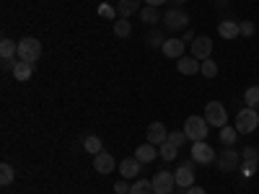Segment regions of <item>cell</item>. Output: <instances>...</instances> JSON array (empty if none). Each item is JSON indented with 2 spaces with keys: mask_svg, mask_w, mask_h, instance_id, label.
I'll list each match as a JSON object with an SVG mask.
<instances>
[{
  "mask_svg": "<svg viewBox=\"0 0 259 194\" xmlns=\"http://www.w3.org/2000/svg\"><path fill=\"white\" fill-rule=\"evenodd\" d=\"M207 129H210L207 119H202V117H197V114L187 117V122H184V135H187V140H194V142L205 140V137H207Z\"/></svg>",
  "mask_w": 259,
  "mask_h": 194,
  "instance_id": "6da1fadb",
  "label": "cell"
},
{
  "mask_svg": "<svg viewBox=\"0 0 259 194\" xmlns=\"http://www.w3.org/2000/svg\"><path fill=\"white\" fill-rule=\"evenodd\" d=\"M41 57V41L34 39V36H26V39H21L18 41V60H24V62H36Z\"/></svg>",
  "mask_w": 259,
  "mask_h": 194,
  "instance_id": "7a4b0ae2",
  "label": "cell"
},
{
  "mask_svg": "<svg viewBox=\"0 0 259 194\" xmlns=\"http://www.w3.org/2000/svg\"><path fill=\"white\" fill-rule=\"evenodd\" d=\"M259 127V114L256 109H241L239 114H236V129H239V135H251L254 129Z\"/></svg>",
  "mask_w": 259,
  "mask_h": 194,
  "instance_id": "3957f363",
  "label": "cell"
},
{
  "mask_svg": "<svg viewBox=\"0 0 259 194\" xmlns=\"http://www.w3.org/2000/svg\"><path fill=\"white\" fill-rule=\"evenodd\" d=\"M205 119H207L210 127H226V122H228L226 106H223L221 101H210V104L205 106Z\"/></svg>",
  "mask_w": 259,
  "mask_h": 194,
  "instance_id": "277c9868",
  "label": "cell"
},
{
  "mask_svg": "<svg viewBox=\"0 0 259 194\" xmlns=\"http://www.w3.org/2000/svg\"><path fill=\"white\" fill-rule=\"evenodd\" d=\"M163 26H166L168 31H182V29L189 26V16H187L182 8H171V11L163 16Z\"/></svg>",
  "mask_w": 259,
  "mask_h": 194,
  "instance_id": "5b68a950",
  "label": "cell"
},
{
  "mask_svg": "<svg viewBox=\"0 0 259 194\" xmlns=\"http://www.w3.org/2000/svg\"><path fill=\"white\" fill-rule=\"evenodd\" d=\"M192 161L194 163H200V166H210L212 161H215V150L207 145V142H194L192 145Z\"/></svg>",
  "mask_w": 259,
  "mask_h": 194,
  "instance_id": "8992f818",
  "label": "cell"
},
{
  "mask_svg": "<svg viewBox=\"0 0 259 194\" xmlns=\"http://www.w3.org/2000/svg\"><path fill=\"white\" fill-rule=\"evenodd\" d=\"M177 186V179L174 174H168V171H158L153 176V194H171Z\"/></svg>",
  "mask_w": 259,
  "mask_h": 194,
  "instance_id": "52a82bcc",
  "label": "cell"
},
{
  "mask_svg": "<svg viewBox=\"0 0 259 194\" xmlns=\"http://www.w3.org/2000/svg\"><path fill=\"white\" fill-rule=\"evenodd\" d=\"M239 161H241V156L236 153L233 148H226L223 153L218 156V161H215V163H218L221 171H226V174H228V171H236V168H239Z\"/></svg>",
  "mask_w": 259,
  "mask_h": 194,
  "instance_id": "ba28073f",
  "label": "cell"
},
{
  "mask_svg": "<svg viewBox=\"0 0 259 194\" xmlns=\"http://www.w3.org/2000/svg\"><path fill=\"white\" fill-rule=\"evenodd\" d=\"M210 55H212V39L210 36H197L192 41V57L210 60Z\"/></svg>",
  "mask_w": 259,
  "mask_h": 194,
  "instance_id": "9c48e42d",
  "label": "cell"
},
{
  "mask_svg": "<svg viewBox=\"0 0 259 194\" xmlns=\"http://www.w3.org/2000/svg\"><path fill=\"white\" fill-rule=\"evenodd\" d=\"M161 52H163V57L182 60V57H184V39H179V36L166 39V41H163V47H161Z\"/></svg>",
  "mask_w": 259,
  "mask_h": 194,
  "instance_id": "30bf717a",
  "label": "cell"
},
{
  "mask_svg": "<svg viewBox=\"0 0 259 194\" xmlns=\"http://www.w3.org/2000/svg\"><path fill=\"white\" fill-rule=\"evenodd\" d=\"M166 140H168L166 127H163L161 122H150V124H148V142H150V145H156V148H161Z\"/></svg>",
  "mask_w": 259,
  "mask_h": 194,
  "instance_id": "8fae6325",
  "label": "cell"
},
{
  "mask_svg": "<svg viewBox=\"0 0 259 194\" xmlns=\"http://www.w3.org/2000/svg\"><path fill=\"white\" fill-rule=\"evenodd\" d=\"M94 168L99 171V174H112V171L117 168V161H114V156L112 153H96L94 156Z\"/></svg>",
  "mask_w": 259,
  "mask_h": 194,
  "instance_id": "7c38bea8",
  "label": "cell"
},
{
  "mask_svg": "<svg viewBox=\"0 0 259 194\" xmlns=\"http://www.w3.org/2000/svg\"><path fill=\"white\" fill-rule=\"evenodd\" d=\"M174 179H177V186H182V189L194 186V171H192V163H189V161H187V163H182V166L177 168Z\"/></svg>",
  "mask_w": 259,
  "mask_h": 194,
  "instance_id": "4fadbf2b",
  "label": "cell"
},
{
  "mask_svg": "<svg viewBox=\"0 0 259 194\" xmlns=\"http://www.w3.org/2000/svg\"><path fill=\"white\" fill-rule=\"evenodd\" d=\"M200 60L197 57H182V60H177V70L182 73V75H197L200 73Z\"/></svg>",
  "mask_w": 259,
  "mask_h": 194,
  "instance_id": "5bb4252c",
  "label": "cell"
},
{
  "mask_svg": "<svg viewBox=\"0 0 259 194\" xmlns=\"http://www.w3.org/2000/svg\"><path fill=\"white\" fill-rule=\"evenodd\" d=\"M135 158H138L140 163H153V161L158 158V148L150 145V142H143V145H138V150H135Z\"/></svg>",
  "mask_w": 259,
  "mask_h": 194,
  "instance_id": "9a60e30c",
  "label": "cell"
},
{
  "mask_svg": "<svg viewBox=\"0 0 259 194\" xmlns=\"http://www.w3.org/2000/svg\"><path fill=\"white\" fill-rule=\"evenodd\" d=\"M119 174H122L124 179H135V176H140V161H138L135 156L119 161Z\"/></svg>",
  "mask_w": 259,
  "mask_h": 194,
  "instance_id": "2e32d148",
  "label": "cell"
},
{
  "mask_svg": "<svg viewBox=\"0 0 259 194\" xmlns=\"http://www.w3.org/2000/svg\"><path fill=\"white\" fill-rule=\"evenodd\" d=\"M218 34L223 39H236V36H241V24H239V21H221V24H218Z\"/></svg>",
  "mask_w": 259,
  "mask_h": 194,
  "instance_id": "e0dca14e",
  "label": "cell"
},
{
  "mask_svg": "<svg viewBox=\"0 0 259 194\" xmlns=\"http://www.w3.org/2000/svg\"><path fill=\"white\" fill-rule=\"evenodd\" d=\"M244 174H254V171L259 168V153L256 148H244Z\"/></svg>",
  "mask_w": 259,
  "mask_h": 194,
  "instance_id": "ac0fdd59",
  "label": "cell"
},
{
  "mask_svg": "<svg viewBox=\"0 0 259 194\" xmlns=\"http://www.w3.org/2000/svg\"><path fill=\"white\" fill-rule=\"evenodd\" d=\"M13 78L16 80H21V83H24V80H29L31 78V73H34V65L31 62H24V60H16V65H13Z\"/></svg>",
  "mask_w": 259,
  "mask_h": 194,
  "instance_id": "d6986e66",
  "label": "cell"
},
{
  "mask_svg": "<svg viewBox=\"0 0 259 194\" xmlns=\"http://www.w3.org/2000/svg\"><path fill=\"white\" fill-rule=\"evenodd\" d=\"M16 55H18V44L13 39L3 36V41H0V57H3V60H13Z\"/></svg>",
  "mask_w": 259,
  "mask_h": 194,
  "instance_id": "ffe728a7",
  "label": "cell"
},
{
  "mask_svg": "<svg viewBox=\"0 0 259 194\" xmlns=\"http://www.w3.org/2000/svg\"><path fill=\"white\" fill-rule=\"evenodd\" d=\"M236 137H239V129H236V127H221V142L226 145V148H231L233 142H236Z\"/></svg>",
  "mask_w": 259,
  "mask_h": 194,
  "instance_id": "44dd1931",
  "label": "cell"
},
{
  "mask_svg": "<svg viewBox=\"0 0 259 194\" xmlns=\"http://www.w3.org/2000/svg\"><path fill=\"white\" fill-rule=\"evenodd\" d=\"M135 11H140V0H119V16L122 18L133 16Z\"/></svg>",
  "mask_w": 259,
  "mask_h": 194,
  "instance_id": "7402d4cb",
  "label": "cell"
},
{
  "mask_svg": "<svg viewBox=\"0 0 259 194\" xmlns=\"http://www.w3.org/2000/svg\"><path fill=\"white\" fill-rule=\"evenodd\" d=\"M140 18H143V24H158L161 13H158V8H153V6H145V8L140 11Z\"/></svg>",
  "mask_w": 259,
  "mask_h": 194,
  "instance_id": "603a6c76",
  "label": "cell"
},
{
  "mask_svg": "<svg viewBox=\"0 0 259 194\" xmlns=\"http://www.w3.org/2000/svg\"><path fill=\"white\" fill-rule=\"evenodd\" d=\"M130 34H133V26H130V21H127V18H119V21H114V36H119V39H127Z\"/></svg>",
  "mask_w": 259,
  "mask_h": 194,
  "instance_id": "cb8c5ba5",
  "label": "cell"
},
{
  "mask_svg": "<svg viewBox=\"0 0 259 194\" xmlns=\"http://www.w3.org/2000/svg\"><path fill=\"white\" fill-rule=\"evenodd\" d=\"M83 150H85V153H91V156L101 153V140L96 135H89V137L83 140Z\"/></svg>",
  "mask_w": 259,
  "mask_h": 194,
  "instance_id": "d4e9b609",
  "label": "cell"
},
{
  "mask_svg": "<svg viewBox=\"0 0 259 194\" xmlns=\"http://www.w3.org/2000/svg\"><path fill=\"white\" fill-rule=\"evenodd\" d=\"M244 101H246L249 109H259V85H251V88H246Z\"/></svg>",
  "mask_w": 259,
  "mask_h": 194,
  "instance_id": "484cf974",
  "label": "cell"
},
{
  "mask_svg": "<svg viewBox=\"0 0 259 194\" xmlns=\"http://www.w3.org/2000/svg\"><path fill=\"white\" fill-rule=\"evenodd\" d=\"M130 194H153V181H145V179L135 181L130 186Z\"/></svg>",
  "mask_w": 259,
  "mask_h": 194,
  "instance_id": "4316f807",
  "label": "cell"
},
{
  "mask_svg": "<svg viewBox=\"0 0 259 194\" xmlns=\"http://www.w3.org/2000/svg\"><path fill=\"white\" fill-rule=\"evenodd\" d=\"M13 179H16V174H13V166H11V163H0V184L8 186Z\"/></svg>",
  "mask_w": 259,
  "mask_h": 194,
  "instance_id": "83f0119b",
  "label": "cell"
},
{
  "mask_svg": "<svg viewBox=\"0 0 259 194\" xmlns=\"http://www.w3.org/2000/svg\"><path fill=\"white\" fill-rule=\"evenodd\" d=\"M177 153H179V148L171 145L168 140L161 145V158H163V161H177Z\"/></svg>",
  "mask_w": 259,
  "mask_h": 194,
  "instance_id": "f1b7e54d",
  "label": "cell"
},
{
  "mask_svg": "<svg viewBox=\"0 0 259 194\" xmlns=\"http://www.w3.org/2000/svg\"><path fill=\"white\" fill-rule=\"evenodd\" d=\"M200 73H202V78H215V75H218V65H215L212 60H202Z\"/></svg>",
  "mask_w": 259,
  "mask_h": 194,
  "instance_id": "f546056e",
  "label": "cell"
},
{
  "mask_svg": "<svg viewBox=\"0 0 259 194\" xmlns=\"http://www.w3.org/2000/svg\"><path fill=\"white\" fill-rule=\"evenodd\" d=\"M99 16L106 18V21H114V18H117V11H114L109 3H101V6H99Z\"/></svg>",
  "mask_w": 259,
  "mask_h": 194,
  "instance_id": "4dcf8cb0",
  "label": "cell"
},
{
  "mask_svg": "<svg viewBox=\"0 0 259 194\" xmlns=\"http://www.w3.org/2000/svg\"><path fill=\"white\" fill-rule=\"evenodd\" d=\"M187 140V135L184 132H168V142L171 145H177V148H182V142Z\"/></svg>",
  "mask_w": 259,
  "mask_h": 194,
  "instance_id": "1f68e13d",
  "label": "cell"
},
{
  "mask_svg": "<svg viewBox=\"0 0 259 194\" xmlns=\"http://www.w3.org/2000/svg\"><path fill=\"white\" fill-rule=\"evenodd\" d=\"M241 34L244 36H251L254 34V24H251V21H241Z\"/></svg>",
  "mask_w": 259,
  "mask_h": 194,
  "instance_id": "d6a6232c",
  "label": "cell"
},
{
  "mask_svg": "<svg viewBox=\"0 0 259 194\" xmlns=\"http://www.w3.org/2000/svg\"><path fill=\"white\" fill-rule=\"evenodd\" d=\"M114 191H117V194H130V184H127V181H117V184H114Z\"/></svg>",
  "mask_w": 259,
  "mask_h": 194,
  "instance_id": "836d02e7",
  "label": "cell"
},
{
  "mask_svg": "<svg viewBox=\"0 0 259 194\" xmlns=\"http://www.w3.org/2000/svg\"><path fill=\"white\" fill-rule=\"evenodd\" d=\"M158 41H161V39H158V34H156V31H150V34H148V44H153V47H156ZM161 47H163V41H161Z\"/></svg>",
  "mask_w": 259,
  "mask_h": 194,
  "instance_id": "e575fe53",
  "label": "cell"
},
{
  "mask_svg": "<svg viewBox=\"0 0 259 194\" xmlns=\"http://www.w3.org/2000/svg\"><path fill=\"white\" fill-rule=\"evenodd\" d=\"M187 194H205V189H202V186H189Z\"/></svg>",
  "mask_w": 259,
  "mask_h": 194,
  "instance_id": "d590c367",
  "label": "cell"
},
{
  "mask_svg": "<svg viewBox=\"0 0 259 194\" xmlns=\"http://www.w3.org/2000/svg\"><path fill=\"white\" fill-rule=\"evenodd\" d=\"M145 3H148V6H153V8H158V6L166 3V0H145Z\"/></svg>",
  "mask_w": 259,
  "mask_h": 194,
  "instance_id": "8d00e7d4",
  "label": "cell"
},
{
  "mask_svg": "<svg viewBox=\"0 0 259 194\" xmlns=\"http://www.w3.org/2000/svg\"><path fill=\"white\" fill-rule=\"evenodd\" d=\"M179 3H184V0H179Z\"/></svg>",
  "mask_w": 259,
  "mask_h": 194,
  "instance_id": "74e56055",
  "label": "cell"
}]
</instances>
